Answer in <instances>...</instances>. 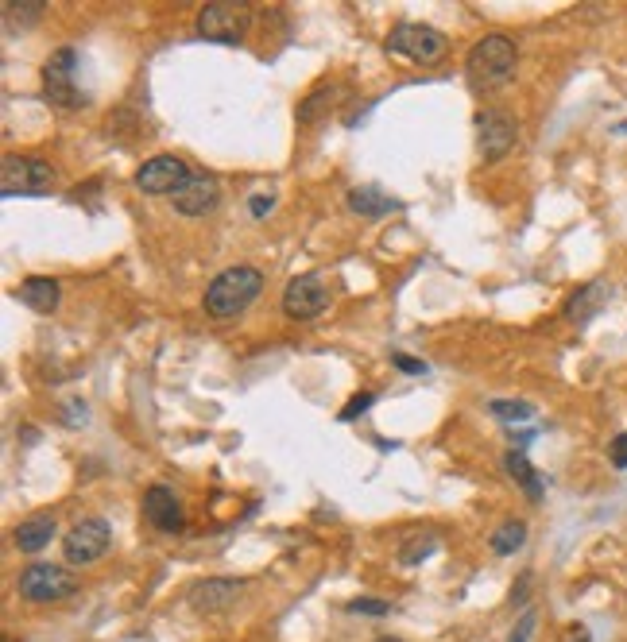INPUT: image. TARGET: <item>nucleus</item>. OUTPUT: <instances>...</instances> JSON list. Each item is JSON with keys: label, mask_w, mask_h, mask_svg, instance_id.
<instances>
[{"label": "nucleus", "mask_w": 627, "mask_h": 642, "mask_svg": "<svg viewBox=\"0 0 627 642\" xmlns=\"http://www.w3.org/2000/svg\"><path fill=\"white\" fill-rule=\"evenodd\" d=\"M260 291H264V271L252 263H237V267H225L221 275L209 279L202 306L213 321H229L244 314L260 298Z\"/></svg>", "instance_id": "1"}, {"label": "nucleus", "mask_w": 627, "mask_h": 642, "mask_svg": "<svg viewBox=\"0 0 627 642\" xmlns=\"http://www.w3.org/2000/svg\"><path fill=\"white\" fill-rule=\"evenodd\" d=\"M515 62H519V51H515L508 35H484L465 55V78L473 89L504 86L515 74Z\"/></svg>", "instance_id": "2"}, {"label": "nucleus", "mask_w": 627, "mask_h": 642, "mask_svg": "<svg viewBox=\"0 0 627 642\" xmlns=\"http://www.w3.org/2000/svg\"><path fill=\"white\" fill-rule=\"evenodd\" d=\"M39 78H43V97H47L55 109L74 113V109L90 105V97L78 86V51H74V47H59L51 59L43 62Z\"/></svg>", "instance_id": "3"}, {"label": "nucleus", "mask_w": 627, "mask_h": 642, "mask_svg": "<svg viewBox=\"0 0 627 642\" xmlns=\"http://www.w3.org/2000/svg\"><path fill=\"white\" fill-rule=\"evenodd\" d=\"M55 167L47 159H35V155H4L0 163V194L4 198H39V194H51L55 190Z\"/></svg>", "instance_id": "4"}, {"label": "nucleus", "mask_w": 627, "mask_h": 642, "mask_svg": "<svg viewBox=\"0 0 627 642\" xmlns=\"http://www.w3.org/2000/svg\"><path fill=\"white\" fill-rule=\"evenodd\" d=\"M20 596L28 600V604H59V600H70L82 584L78 577L66 569V565H51V561H31L28 569L20 573Z\"/></svg>", "instance_id": "5"}, {"label": "nucleus", "mask_w": 627, "mask_h": 642, "mask_svg": "<svg viewBox=\"0 0 627 642\" xmlns=\"http://www.w3.org/2000/svg\"><path fill=\"white\" fill-rule=\"evenodd\" d=\"M252 28V8L248 4H233V0H217L198 12V35L209 43H225V47H240L244 35Z\"/></svg>", "instance_id": "6"}, {"label": "nucleus", "mask_w": 627, "mask_h": 642, "mask_svg": "<svg viewBox=\"0 0 627 642\" xmlns=\"http://www.w3.org/2000/svg\"><path fill=\"white\" fill-rule=\"evenodd\" d=\"M384 51L415 62H438L446 55V35L430 24H418V20H399L384 39Z\"/></svg>", "instance_id": "7"}, {"label": "nucleus", "mask_w": 627, "mask_h": 642, "mask_svg": "<svg viewBox=\"0 0 627 642\" xmlns=\"http://www.w3.org/2000/svg\"><path fill=\"white\" fill-rule=\"evenodd\" d=\"M329 283L318 275V271H302L295 275L287 287H283V314L291 321H314L318 314H326L329 310Z\"/></svg>", "instance_id": "8"}, {"label": "nucleus", "mask_w": 627, "mask_h": 642, "mask_svg": "<svg viewBox=\"0 0 627 642\" xmlns=\"http://www.w3.org/2000/svg\"><path fill=\"white\" fill-rule=\"evenodd\" d=\"M519 144V120L508 109H480L477 113V147L484 163L508 159L511 147Z\"/></svg>", "instance_id": "9"}, {"label": "nucleus", "mask_w": 627, "mask_h": 642, "mask_svg": "<svg viewBox=\"0 0 627 642\" xmlns=\"http://www.w3.org/2000/svg\"><path fill=\"white\" fill-rule=\"evenodd\" d=\"M109 542H113V526H109V519L90 515V519H78V523L66 530L62 554H66L70 565H93L97 557H105Z\"/></svg>", "instance_id": "10"}, {"label": "nucleus", "mask_w": 627, "mask_h": 642, "mask_svg": "<svg viewBox=\"0 0 627 642\" xmlns=\"http://www.w3.org/2000/svg\"><path fill=\"white\" fill-rule=\"evenodd\" d=\"M190 175L194 171L186 167V159H179V155H151L136 171V190L148 194V198H163V194L175 198Z\"/></svg>", "instance_id": "11"}, {"label": "nucleus", "mask_w": 627, "mask_h": 642, "mask_svg": "<svg viewBox=\"0 0 627 642\" xmlns=\"http://www.w3.org/2000/svg\"><path fill=\"white\" fill-rule=\"evenodd\" d=\"M144 523L159 534H182L186 530V507H182L179 492L171 484H148L144 499H140Z\"/></svg>", "instance_id": "12"}, {"label": "nucleus", "mask_w": 627, "mask_h": 642, "mask_svg": "<svg viewBox=\"0 0 627 642\" xmlns=\"http://www.w3.org/2000/svg\"><path fill=\"white\" fill-rule=\"evenodd\" d=\"M171 202H175V209H179L182 217H206V213H213V209L221 205V182H217V175H209V171H194V175L182 182V190Z\"/></svg>", "instance_id": "13"}, {"label": "nucleus", "mask_w": 627, "mask_h": 642, "mask_svg": "<svg viewBox=\"0 0 627 642\" xmlns=\"http://www.w3.org/2000/svg\"><path fill=\"white\" fill-rule=\"evenodd\" d=\"M240 592H244V581H237V577H206L190 588V608L202 615H217L233 608Z\"/></svg>", "instance_id": "14"}, {"label": "nucleus", "mask_w": 627, "mask_h": 642, "mask_svg": "<svg viewBox=\"0 0 627 642\" xmlns=\"http://www.w3.org/2000/svg\"><path fill=\"white\" fill-rule=\"evenodd\" d=\"M608 298H612V283H608V279L585 283V287L566 302V321H573V325H589V321L608 306Z\"/></svg>", "instance_id": "15"}, {"label": "nucleus", "mask_w": 627, "mask_h": 642, "mask_svg": "<svg viewBox=\"0 0 627 642\" xmlns=\"http://www.w3.org/2000/svg\"><path fill=\"white\" fill-rule=\"evenodd\" d=\"M20 306H28L31 314H55V306H59V279H51V275H28L24 283H20Z\"/></svg>", "instance_id": "16"}, {"label": "nucleus", "mask_w": 627, "mask_h": 642, "mask_svg": "<svg viewBox=\"0 0 627 642\" xmlns=\"http://www.w3.org/2000/svg\"><path fill=\"white\" fill-rule=\"evenodd\" d=\"M55 519L51 515H31V519H24V523L16 526V550L20 554H39V550H47L51 546V538H55Z\"/></svg>", "instance_id": "17"}, {"label": "nucleus", "mask_w": 627, "mask_h": 642, "mask_svg": "<svg viewBox=\"0 0 627 642\" xmlns=\"http://www.w3.org/2000/svg\"><path fill=\"white\" fill-rule=\"evenodd\" d=\"M345 202H349V209H353V213H360L364 221H380V217H388V213H395V209H399V202H395V198H388L384 190H376V186H353Z\"/></svg>", "instance_id": "18"}, {"label": "nucleus", "mask_w": 627, "mask_h": 642, "mask_svg": "<svg viewBox=\"0 0 627 642\" xmlns=\"http://www.w3.org/2000/svg\"><path fill=\"white\" fill-rule=\"evenodd\" d=\"M504 468H508L511 480L527 492L531 503H542V492H546V488H542V476H538V468L527 461V453H523V449H508V453H504Z\"/></svg>", "instance_id": "19"}, {"label": "nucleus", "mask_w": 627, "mask_h": 642, "mask_svg": "<svg viewBox=\"0 0 627 642\" xmlns=\"http://www.w3.org/2000/svg\"><path fill=\"white\" fill-rule=\"evenodd\" d=\"M337 93H341V86L337 82H322V86H314L306 97H302V105H299V124H314V120H322L326 117V109L337 101Z\"/></svg>", "instance_id": "20"}, {"label": "nucleus", "mask_w": 627, "mask_h": 642, "mask_svg": "<svg viewBox=\"0 0 627 642\" xmlns=\"http://www.w3.org/2000/svg\"><path fill=\"white\" fill-rule=\"evenodd\" d=\"M523 546H527V523L523 519H508V523H500L492 530V554L511 557Z\"/></svg>", "instance_id": "21"}, {"label": "nucleus", "mask_w": 627, "mask_h": 642, "mask_svg": "<svg viewBox=\"0 0 627 642\" xmlns=\"http://www.w3.org/2000/svg\"><path fill=\"white\" fill-rule=\"evenodd\" d=\"M488 410H492V418H500V422H531V418H535V407L523 403V399H492Z\"/></svg>", "instance_id": "22"}, {"label": "nucleus", "mask_w": 627, "mask_h": 642, "mask_svg": "<svg viewBox=\"0 0 627 642\" xmlns=\"http://www.w3.org/2000/svg\"><path fill=\"white\" fill-rule=\"evenodd\" d=\"M434 546H438V534H434V530H426V534H415L411 542H403V550H399V561H403V565H418V561H426V557L434 554Z\"/></svg>", "instance_id": "23"}, {"label": "nucleus", "mask_w": 627, "mask_h": 642, "mask_svg": "<svg viewBox=\"0 0 627 642\" xmlns=\"http://www.w3.org/2000/svg\"><path fill=\"white\" fill-rule=\"evenodd\" d=\"M345 612L349 615H388L391 604H384V600H368V596H360V600H349L345 604Z\"/></svg>", "instance_id": "24"}, {"label": "nucleus", "mask_w": 627, "mask_h": 642, "mask_svg": "<svg viewBox=\"0 0 627 642\" xmlns=\"http://www.w3.org/2000/svg\"><path fill=\"white\" fill-rule=\"evenodd\" d=\"M372 403H376V391H360V395H353V399H349V407L341 410V422H353V418H360V414L372 407Z\"/></svg>", "instance_id": "25"}, {"label": "nucleus", "mask_w": 627, "mask_h": 642, "mask_svg": "<svg viewBox=\"0 0 627 642\" xmlns=\"http://www.w3.org/2000/svg\"><path fill=\"white\" fill-rule=\"evenodd\" d=\"M391 364H395L403 376H426V372H430L426 360H415V356H407V352H391Z\"/></svg>", "instance_id": "26"}, {"label": "nucleus", "mask_w": 627, "mask_h": 642, "mask_svg": "<svg viewBox=\"0 0 627 642\" xmlns=\"http://www.w3.org/2000/svg\"><path fill=\"white\" fill-rule=\"evenodd\" d=\"M535 623H538V612H535V608H527V612L519 615V623H515V631H511L508 642H531V635H535Z\"/></svg>", "instance_id": "27"}, {"label": "nucleus", "mask_w": 627, "mask_h": 642, "mask_svg": "<svg viewBox=\"0 0 627 642\" xmlns=\"http://www.w3.org/2000/svg\"><path fill=\"white\" fill-rule=\"evenodd\" d=\"M608 461H612V468L627 472V434H616V438H612V445H608Z\"/></svg>", "instance_id": "28"}, {"label": "nucleus", "mask_w": 627, "mask_h": 642, "mask_svg": "<svg viewBox=\"0 0 627 642\" xmlns=\"http://www.w3.org/2000/svg\"><path fill=\"white\" fill-rule=\"evenodd\" d=\"M271 209H275V198H271V194H252V198H248V213H252L256 221H264Z\"/></svg>", "instance_id": "29"}, {"label": "nucleus", "mask_w": 627, "mask_h": 642, "mask_svg": "<svg viewBox=\"0 0 627 642\" xmlns=\"http://www.w3.org/2000/svg\"><path fill=\"white\" fill-rule=\"evenodd\" d=\"M4 12H8V16H20V24H24V20H35V16L43 12V4H39V0H28V8H16V4H8Z\"/></svg>", "instance_id": "30"}, {"label": "nucleus", "mask_w": 627, "mask_h": 642, "mask_svg": "<svg viewBox=\"0 0 627 642\" xmlns=\"http://www.w3.org/2000/svg\"><path fill=\"white\" fill-rule=\"evenodd\" d=\"M527 588H531V573H523V577L515 581V588H511V604H527V596H531Z\"/></svg>", "instance_id": "31"}, {"label": "nucleus", "mask_w": 627, "mask_h": 642, "mask_svg": "<svg viewBox=\"0 0 627 642\" xmlns=\"http://www.w3.org/2000/svg\"><path fill=\"white\" fill-rule=\"evenodd\" d=\"M569 642H593V639H589V631H577V635H573Z\"/></svg>", "instance_id": "32"}, {"label": "nucleus", "mask_w": 627, "mask_h": 642, "mask_svg": "<svg viewBox=\"0 0 627 642\" xmlns=\"http://www.w3.org/2000/svg\"><path fill=\"white\" fill-rule=\"evenodd\" d=\"M376 642H403V639H395V635H380Z\"/></svg>", "instance_id": "33"}, {"label": "nucleus", "mask_w": 627, "mask_h": 642, "mask_svg": "<svg viewBox=\"0 0 627 642\" xmlns=\"http://www.w3.org/2000/svg\"><path fill=\"white\" fill-rule=\"evenodd\" d=\"M616 132H627V120H624V124H616Z\"/></svg>", "instance_id": "34"}]
</instances>
